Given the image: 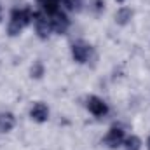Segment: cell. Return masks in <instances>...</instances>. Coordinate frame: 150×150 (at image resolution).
Returning a JSON list of instances; mask_svg holds the SVG:
<instances>
[{
  "mask_svg": "<svg viewBox=\"0 0 150 150\" xmlns=\"http://www.w3.org/2000/svg\"><path fill=\"white\" fill-rule=\"evenodd\" d=\"M87 110L96 117H103L108 113V105L98 96H89L87 98Z\"/></svg>",
  "mask_w": 150,
  "mask_h": 150,
  "instance_id": "cell-6",
  "label": "cell"
},
{
  "mask_svg": "<svg viewBox=\"0 0 150 150\" xmlns=\"http://www.w3.org/2000/svg\"><path fill=\"white\" fill-rule=\"evenodd\" d=\"M0 21H2V7H0Z\"/></svg>",
  "mask_w": 150,
  "mask_h": 150,
  "instance_id": "cell-15",
  "label": "cell"
},
{
  "mask_svg": "<svg viewBox=\"0 0 150 150\" xmlns=\"http://www.w3.org/2000/svg\"><path fill=\"white\" fill-rule=\"evenodd\" d=\"M49 19H51V26H52V32L54 33H58V35L67 33V30L70 26V19H68V16L63 11H58L56 14L49 16Z\"/></svg>",
  "mask_w": 150,
  "mask_h": 150,
  "instance_id": "cell-4",
  "label": "cell"
},
{
  "mask_svg": "<svg viewBox=\"0 0 150 150\" xmlns=\"http://www.w3.org/2000/svg\"><path fill=\"white\" fill-rule=\"evenodd\" d=\"M131 18H133V11H131L129 7H120V9L115 12V21H117V25H120V26L127 25V23L131 21Z\"/></svg>",
  "mask_w": 150,
  "mask_h": 150,
  "instance_id": "cell-9",
  "label": "cell"
},
{
  "mask_svg": "<svg viewBox=\"0 0 150 150\" xmlns=\"http://www.w3.org/2000/svg\"><path fill=\"white\" fill-rule=\"evenodd\" d=\"M117 2H124V0H117Z\"/></svg>",
  "mask_w": 150,
  "mask_h": 150,
  "instance_id": "cell-16",
  "label": "cell"
},
{
  "mask_svg": "<svg viewBox=\"0 0 150 150\" xmlns=\"http://www.w3.org/2000/svg\"><path fill=\"white\" fill-rule=\"evenodd\" d=\"M33 18H35V12H32L30 7L12 9L11 19H9V25H7V33L11 37H18L23 32V28H26L30 23H33Z\"/></svg>",
  "mask_w": 150,
  "mask_h": 150,
  "instance_id": "cell-1",
  "label": "cell"
},
{
  "mask_svg": "<svg viewBox=\"0 0 150 150\" xmlns=\"http://www.w3.org/2000/svg\"><path fill=\"white\" fill-rule=\"evenodd\" d=\"M124 145H126V150H140L142 149V140L134 134H131L129 138L124 140Z\"/></svg>",
  "mask_w": 150,
  "mask_h": 150,
  "instance_id": "cell-11",
  "label": "cell"
},
{
  "mask_svg": "<svg viewBox=\"0 0 150 150\" xmlns=\"http://www.w3.org/2000/svg\"><path fill=\"white\" fill-rule=\"evenodd\" d=\"M16 126V117L11 112H2L0 113V133H9Z\"/></svg>",
  "mask_w": 150,
  "mask_h": 150,
  "instance_id": "cell-8",
  "label": "cell"
},
{
  "mask_svg": "<svg viewBox=\"0 0 150 150\" xmlns=\"http://www.w3.org/2000/svg\"><path fill=\"white\" fill-rule=\"evenodd\" d=\"M147 147H149V150H150V136H149V140H147Z\"/></svg>",
  "mask_w": 150,
  "mask_h": 150,
  "instance_id": "cell-14",
  "label": "cell"
},
{
  "mask_svg": "<svg viewBox=\"0 0 150 150\" xmlns=\"http://www.w3.org/2000/svg\"><path fill=\"white\" fill-rule=\"evenodd\" d=\"M74 2H80V0H74Z\"/></svg>",
  "mask_w": 150,
  "mask_h": 150,
  "instance_id": "cell-17",
  "label": "cell"
},
{
  "mask_svg": "<svg viewBox=\"0 0 150 150\" xmlns=\"http://www.w3.org/2000/svg\"><path fill=\"white\" fill-rule=\"evenodd\" d=\"M30 74H32L33 79H40L44 75V63L42 61H35L32 65V68H30Z\"/></svg>",
  "mask_w": 150,
  "mask_h": 150,
  "instance_id": "cell-12",
  "label": "cell"
},
{
  "mask_svg": "<svg viewBox=\"0 0 150 150\" xmlns=\"http://www.w3.org/2000/svg\"><path fill=\"white\" fill-rule=\"evenodd\" d=\"M124 140H126L124 129L119 127V126H113V127H110V131L107 133L103 142H105V145L108 149H119L120 145H124Z\"/></svg>",
  "mask_w": 150,
  "mask_h": 150,
  "instance_id": "cell-5",
  "label": "cell"
},
{
  "mask_svg": "<svg viewBox=\"0 0 150 150\" xmlns=\"http://www.w3.org/2000/svg\"><path fill=\"white\" fill-rule=\"evenodd\" d=\"M91 4H93V11H94L96 14H100V12L105 9V2H103V0H93Z\"/></svg>",
  "mask_w": 150,
  "mask_h": 150,
  "instance_id": "cell-13",
  "label": "cell"
},
{
  "mask_svg": "<svg viewBox=\"0 0 150 150\" xmlns=\"http://www.w3.org/2000/svg\"><path fill=\"white\" fill-rule=\"evenodd\" d=\"M33 25H35V33L38 35V38L42 40H47L51 32H52V26H51V19L49 16L42 11V12H35V18H33Z\"/></svg>",
  "mask_w": 150,
  "mask_h": 150,
  "instance_id": "cell-2",
  "label": "cell"
},
{
  "mask_svg": "<svg viewBox=\"0 0 150 150\" xmlns=\"http://www.w3.org/2000/svg\"><path fill=\"white\" fill-rule=\"evenodd\" d=\"M91 51H93L91 45L87 42H84V40H77V42L72 44V58H74V61L80 63V65L89 59Z\"/></svg>",
  "mask_w": 150,
  "mask_h": 150,
  "instance_id": "cell-3",
  "label": "cell"
},
{
  "mask_svg": "<svg viewBox=\"0 0 150 150\" xmlns=\"http://www.w3.org/2000/svg\"><path fill=\"white\" fill-rule=\"evenodd\" d=\"M40 5H42V11L47 14V16H52V14H56L58 11H59V4H61V0H40L38 2Z\"/></svg>",
  "mask_w": 150,
  "mask_h": 150,
  "instance_id": "cell-10",
  "label": "cell"
},
{
  "mask_svg": "<svg viewBox=\"0 0 150 150\" xmlns=\"http://www.w3.org/2000/svg\"><path fill=\"white\" fill-rule=\"evenodd\" d=\"M37 2H40V0H37Z\"/></svg>",
  "mask_w": 150,
  "mask_h": 150,
  "instance_id": "cell-18",
  "label": "cell"
},
{
  "mask_svg": "<svg viewBox=\"0 0 150 150\" xmlns=\"http://www.w3.org/2000/svg\"><path fill=\"white\" fill-rule=\"evenodd\" d=\"M30 117H32V120H35L38 124L45 122V120L49 119V108H47V105L42 103V101H37V103L30 108Z\"/></svg>",
  "mask_w": 150,
  "mask_h": 150,
  "instance_id": "cell-7",
  "label": "cell"
}]
</instances>
